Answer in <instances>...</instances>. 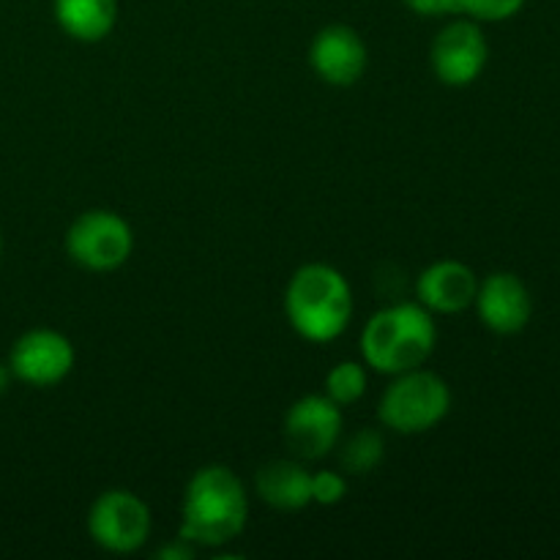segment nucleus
<instances>
[{
    "label": "nucleus",
    "mask_w": 560,
    "mask_h": 560,
    "mask_svg": "<svg viewBox=\"0 0 560 560\" xmlns=\"http://www.w3.org/2000/svg\"><path fill=\"white\" fill-rule=\"evenodd\" d=\"M246 520L249 492L228 465H206L191 474L180 503V539L217 550L244 534Z\"/></svg>",
    "instance_id": "1"
},
{
    "label": "nucleus",
    "mask_w": 560,
    "mask_h": 560,
    "mask_svg": "<svg viewBox=\"0 0 560 560\" xmlns=\"http://www.w3.org/2000/svg\"><path fill=\"white\" fill-rule=\"evenodd\" d=\"M438 345L435 315L419 301H399L377 310L361 331V359L381 375H402L430 361Z\"/></svg>",
    "instance_id": "2"
},
{
    "label": "nucleus",
    "mask_w": 560,
    "mask_h": 560,
    "mask_svg": "<svg viewBox=\"0 0 560 560\" xmlns=\"http://www.w3.org/2000/svg\"><path fill=\"white\" fill-rule=\"evenodd\" d=\"M284 315L306 342H334L353 320V290L348 277L328 262L295 268L284 290Z\"/></svg>",
    "instance_id": "3"
},
{
    "label": "nucleus",
    "mask_w": 560,
    "mask_h": 560,
    "mask_svg": "<svg viewBox=\"0 0 560 560\" xmlns=\"http://www.w3.org/2000/svg\"><path fill=\"white\" fill-rule=\"evenodd\" d=\"M448 410L452 388L427 366L394 375L377 405L381 424L397 435H424L446 419Z\"/></svg>",
    "instance_id": "4"
},
{
    "label": "nucleus",
    "mask_w": 560,
    "mask_h": 560,
    "mask_svg": "<svg viewBox=\"0 0 560 560\" xmlns=\"http://www.w3.org/2000/svg\"><path fill=\"white\" fill-rule=\"evenodd\" d=\"M66 252L85 271H118L135 252V233L120 213L109 208H91L71 222L66 233Z\"/></svg>",
    "instance_id": "5"
},
{
    "label": "nucleus",
    "mask_w": 560,
    "mask_h": 560,
    "mask_svg": "<svg viewBox=\"0 0 560 560\" xmlns=\"http://www.w3.org/2000/svg\"><path fill=\"white\" fill-rule=\"evenodd\" d=\"M153 517L148 503L131 490H107L91 503L88 534L102 550L129 556L151 539Z\"/></svg>",
    "instance_id": "6"
},
{
    "label": "nucleus",
    "mask_w": 560,
    "mask_h": 560,
    "mask_svg": "<svg viewBox=\"0 0 560 560\" xmlns=\"http://www.w3.org/2000/svg\"><path fill=\"white\" fill-rule=\"evenodd\" d=\"M342 408L326 394H306L284 413V446L299 459H320L337 448L342 438Z\"/></svg>",
    "instance_id": "7"
},
{
    "label": "nucleus",
    "mask_w": 560,
    "mask_h": 560,
    "mask_svg": "<svg viewBox=\"0 0 560 560\" xmlns=\"http://www.w3.org/2000/svg\"><path fill=\"white\" fill-rule=\"evenodd\" d=\"M490 44L476 20H454L435 36L430 66L438 80L448 88L474 85L487 69Z\"/></svg>",
    "instance_id": "8"
},
{
    "label": "nucleus",
    "mask_w": 560,
    "mask_h": 560,
    "mask_svg": "<svg viewBox=\"0 0 560 560\" xmlns=\"http://www.w3.org/2000/svg\"><path fill=\"white\" fill-rule=\"evenodd\" d=\"M74 345L55 328H33L22 334L9 353V366L16 381L36 388H49L74 370Z\"/></svg>",
    "instance_id": "9"
},
{
    "label": "nucleus",
    "mask_w": 560,
    "mask_h": 560,
    "mask_svg": "<svg viewBox=\"0 0 560 560\" xmlns=\"http://www.w3.org/2000/svg\"><path fill=\"white\" fill-rule=\"evenodd\" d=\"M310 63L326 85L350 88L364 77L370 49L350 25H326L312 38Z\"/></svg>",
    "instance_id": "10"
},
{
    "label": "nucleus",
    "mask_w": 560,
    "mask_h": 560,
    "mask_svg": "<svg viewBox=\"0 0 560 560\" xmlns=\"http://www.w3.org/2000/svg\"><path fill=\"white\" fill-rule=\"evenodd\" d=\"M474 306L481 323L501 337L520 334L534 315V299H530L528 284L517 273L509 271H495L481 279Z\"/></svg>",
    "instance_id": "11"
},
{
    "label": "nucleus",
    "mask_w": 560,
    "mask_h": 560,
    "mask_svg": "<svg viewBox=\"0 0 560 560\" xmlns=\"http://www.w3.org/2000/svg\"><path fill=\"white\" fill-rule=\"evenodd\" d=\"M479 277L463 260H438L416 279V299L432 315H457L474 306Z\"/></svg>",
    "instance_id": "12"
},
{
    "label": "nucleus",
    "mask_w": 560,
    "mask_h": 560,
    "mask_svg": "<svg viewBox=\"0 0 560 560\" xmlns=\"http://www.w3.org/2000/svg\"><path fill=\"white\" fill-rule=\"evenodd\" d=\"M255 490L277 512H301L312 503V474L299 459H268L257 468Z\"/></svg>",
    "instance_id": "13"
},
{
    "label": "nucleus",
    "mask_w": 560,
    "mask_h": 560,
    "mask_svg": "<svg viewBox=\"0 0 560 560\" xmlns=\"http://www.w3.org/2000/svg\"><path fill=\"white\" fill-rule=\"evenodd\" d=\"M52 11L60 31L82 44L107 38L118 22V0H52Z\"/></svg>",
    "instance_id": "14"
},
{
    "label": "nucleus",
    "mask_w": 560,
    "mask_h": 560,
    "mask_svg": "<svg viewBox=\"0 0 560 560\" xmlns=\"http://www.w3.org/2000/svg\"><path fill=\"white\" fill-rule=\"evenodd\" d=\"M339 468L350 476L372 474L386 457V438L375 427H361L353 435L339 438L337 443Z\"/></svg>",
    "instance_id": "15"
},
{
    "label": "nucleus",
    "mask_w": 560,
    "mask_h": 560,
    "mask_svg": "<svg viewBox=\"0 0 560 560\" xmlns=\"http://www.w3.org/2000/svg\"><path fill=\"white\" fill-rule=\"evenodd\" d=\"M366 366L359 361H339L326 375V397L334 399L339 408L355 405L366 394Z\"/></svg>",
    "instance_id": "16"
},
{
    "label": "nucleus",
    "mask_w": 560,
    "mask_h": 560,
    "mask_svg": "<svg viewBox=\"0 0 560 560\" xmlns=\"http://www.w3.org/2000/svg\"><path fill=\"white\" fill-rule=\"evenodd\" d=\"M525 3L528 0H459V9L476 22H503L520 14Z\"/></svg>",
    "instance_id": "17"
},
{
    "label": "nucleus",
    "mask_w": 560,
    "mask_h": 560,
    "mask_svg": "<svg viewBox=\"0 0 560 560\" xmlns=\"http://www.w3.org/2000/svg\"><path fill=\"white\" fill-rule=\"evenodd\" d=\"M348 495V479L339 470H317L312 474V503L337 506Z\"/></svg>",
    "instance_id": "18"
},
{
    "label": "nucleus",
    "mask_w": 560,
    "mask_h": 560,
    "mask_svg": "<svg viewBox=\"0 0 560 560\" xmlns=\"http://www.w3.org/2000/svg\"><path fill=\"white\" fill-rule=\"evenodd\" d=\"M410 11L419 16H446V14H463L459 0H402Z\"/></svg>",
    "instance_id": "19"
},
{
    "label": "nucleus",
    "mask_w": 560,
    "mask_h": 560,
    "mask_svg": "<svg viewBox=\"0 0 560 560\" xmlns=\"http://www.w3.org/2000/svg\"><path fill=\"white\" fill-rule=\"evenodd\" d=\"M11 377H14V372H11V366H9V361H0V397H3L5 392H9V383H11Z\"/></svg>",
    "instance_id": "20"
},
{
    "label": "nucleus",
    "mask_w": 560,
    "mask_h": 560,
    "mask_svg": "<svg viewBox=\"0 0 560 560\" xmlns=\"http://www.w3.org/2000/svg\"><path fill=\"white\" fill-rule=\"evenodd\" d=\"M0 255H3V233H0Z\"/></svg>",
    "instance_id": "21"
}]
</instances>
